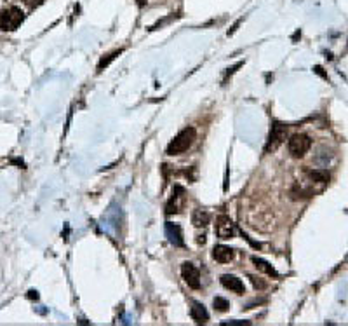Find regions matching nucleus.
Instances as JSON below:
<instances>
[{"mask_svg":"<svg viewBox=\"0 0 348 326\" xmlns=\"http://www.w3.org/2000/svg\"><path fill=\"white\" fill-rule=\"evenodd\" d=\"M190 317L195 321V323H207L209 321V312L207 309L204 307V304L201 302H192V307H190Z\"/></svg>","mask_w":348,"mask_h":326,"instance_id":"obj_11","label":"nucleus"},{"mask_svg":"<svg viewBox=\"0 0 348 326\" xmlns=\"http://www.w3.org/2000/svg\"><path fill=\"white\" fill-rule=\"evenodd\" d=\"M312 196H313V190L301 187L300 183H296L291 190V199H294V201H300V199H310Z\"/></svg>","mask_w":348,"mask_h":326,"instance_id":"obj_14","label":"nucleus"},{"mask_svg":"<svg viewBox=\"0 0 348 326\" xmlns=\"http://www.w3.org/2000/svg\"><path fill=\"white\" fill-rule=\"evenodd\" d=\"M181 277L192 290H198L201 288V270L195 267L192 262H185L181 264Z\"/></svg>","mask_w":348,"mask_h":326,"instance_id":"obj_5","label":"nucleus"},{"mask_svg":"<svg viewBox=\"0 0 348 326\" xmlns=\"http://www.w3.org/2000/svg\"><path fill=\"white\" fill-rule=\"evenodd\" d=\"M24 21V12L19 7H7V9L0 11V30L2 32H14L19 28V25Z\"/></svg>","mask_w":348,"mask_h":326,"instance_id":"obj_2","label":"nucleus"},{"mask_svg":"<svg viewBox=\"0 0 348 326\" xmlns=\"http://www.w3.org/2000/svg\"><path fill=\"white\" fill-rule=\"evenodd\" d=\"M233 234H235V225L228 217H219L216 220V236L219 239H232Z\"/></svg>","mask_w":348,"mask_h":326,"instance_id":"obj_6","label":"nucleus"},{"mask_svg":"<svg viewBox=\"0 0 348 326\" xmlns=\"http://www.w3.org/2000/svg\"><path fill=\"white\" fill-rule=\"evenodd\" d=\"M165 236H167L169 243L174 244L178 248H183L185 246V239H183V230L178 223L167 222L165 223Z\"/></svg>","mask_w":348,"mask_h":326,"instance_id":"obj_7","label":"nucleus"},{"mask_svg":"<svg viewBox=\"0 0 348 326\" xmlns=\"http://www.w3.org/2000/svg\"><path fill=\"white\" fill-rule=\"evenodd\" d=\"M28 293H30V295H28L30 298H35V300L39 298V295H37V291H33V290H32V291H28Z\"/></svg>","mask_w":348,"mask_h":326,"instance_id":"obj_21","label":"nucleus"},{"mask_svg":"<svg viewBox=\"0 0 348 326\" xmlns=\"http://www.w3.org/2000/svg\"><path fill=\"white\" fill-rule=\"evenodd\" d=\"M211 220V215L204 209H195L192 213V223L195 227H206Z\"/></svg>","mask_w":348,"mask_h":326,"instance_id":"obj_13","label":"nucleus"},{"mask_svg":"<svg viewBox=\"0 0 348 326\" xmlns=\"http://www.w3.org/2000/svg\"><path fill=\"white\" fill-rule=\"evenodd\" d=\"M253 264H254V267H256L258 270L265 272L266 276H270V277H279V272H277V270H275L274 267H271L266 260H263V258L253 257Z\"/></svg>","mask_w":348,"mask_h":326,"instance_id":"obj_12","label":"nucleus"},{"mask_svg":"<svg viewBox=\"0 0 348 326\" xmlns=\"http://www.w3.org/2000/svg\"><path fill=\"white\" fill-rule=\"evenodd\" d=\"M310 180L319 181V183H328L329 181V173L328 169H313V171H308Z\"/></svg>","mask_w":348,"mask_h":326,"instance_id":"obj_16","label":"nucleus"},{"mask_svg":"<svg viewBox=\"0 0 348 326\" xmlns=\"http://www.w3.org/2000/svg\"><path fill=\"white\" fill-rule=\"evenodd\" d=\"M219 281H221L223 288L233 291V293H237V295H244L245 293L244 283H242V279H239L237 276H232V274H223Z\"/></svg>","mask_w":348,"mask_h":326,"instance_id":"obj_8","label":"nucleus"},{"mask_svg":"<svg viewBox=\"0 0 348 326\" xmlns=\"http://www.w3.org/2000/svg\"><path fill=\"white\" fill-rule=\"evenodd\" d=\"M185 196V189L176 185L172 190V196L169 199L167 206H165V215H174V213H180V199H183Z\"/></svg>","mask_w":348,"mask_h":326,"instance_id":"obj_9","label":"nucleus"},{"mask_svg":"<svg viewBox=\"0 0 348 326\" xmlns=\"http://www.w3.org/2000/svg\"><path fill=\"white\" fill-rule=\"evenodd\" d=\"M223 326H244V324H251V321H239V319H233V321H223Z\"/></svg>","mask_w":348,"mask_h":326,"instance_id":"obj_19","label":"nucleus"},{"mask_svg":"<svg viewBox=\"0 0 348 326\" xmlns=\"http://www.w3.org/2000/svg\"><path fill=\"white\" fill-rule=\"evenodd\" d=\"M213 306L218 312H225V311H228V307H230V302H228L227 298H223V296H216L213 300Z\"/></svg>","mask_w":348,"mask_h":326,"instance_id":"obj_17","label":"nucleus"},{"mask_svg":"<svg viewBox=\"0 0 348 326\" xmlns=\"http://www.w3.org/2000/svg\"><path fill=\"white\" fill-rule=\"evenodd\" d=\"M122 53H124V49H117V51H113V53H110V54H107V56L101 58V61L97 63V72H101V70L107 68L110 63H112L113 59H117V56H120Z\"/></svg>","mask_w":348,"mask_h":326,"instance_id":"obj_15","label":"nucleus"},{"mask_svg":"<svg viewBox=\"0 0 348 326\" xmlns=\"http://www.w3.org/2000/svg\"><path fill=\"white\" fill-rule=\"evenodd\" d=\"M24 4L30 7V9H35V7H39L40 4H44V0H23Z\"/></svg>","mask_w":348,"mask_h":326,"instance_id":"obj_20","label":"nucleus"},{"mask_svg":"<svg viewBox=\"0 0 348 326\" xmlns=\"http://www.w3.org/2000/svg\"><path fill=\"white\" fill-rule=\"evenodd\" d=\"M249 279H251L253 286L256 288V290H265V288H266V283L260 281V279H258V277H254V276H249Z\"/></svg>","mask_w":348,"mask_h":326,"instance_id":"obj_18","label":"nucleus"},{"mask_svg":"<svg viewBox=\"0 0 348 326\" xmlns=\"http://www.w3.org/2000/svg\"><path fill=\"white\" fill-rule=\"evenodd\" d=\"M213 258L219 264H230V262L235 258V251L230 246H225V244H218L213 249Z\"/></svg>","mask_w":348,"mask_h":326,"instance_id":"obj_10","label":"nucleus"},{"mask_svg":"<svg viewBox=\"0 0 348 326\" xmlns=\"http://www.w3.org/2000/svg\"><path fill=\"white\" fill-rule=\"evenodd\" d=\"M310 147H312V138H310L308 134H303V133L292 134V136L289 138V142H287L289 154L296 159L303 157V155L310 150Z\"/></svg>","mask_w":348,"mask_h":326,"instance_id":"obj_3","label":"nucleus"},{"mask_svg":"<svg viewBox=\"0 0 348 326\" xmlns=\"http://www.w3.org/2000/svg\"><path fill=\"white\" fill-rule=\"evenodd\" d=\"M136 2H138V6H139V7L146 6V0H136Z\"/></svg>","mask_w":348,"mask_h":326,"instance_id":"obj_22","label":"nucleus"},{"mask_svg":"<svg viewBox=\"0 0 348 326\" xmlns=\"http://www.w3.org/2000/svg\"><path fill=\"white\" fill-rule=\"evenodd\" d=\"M195 138H197V131H195V128H192V126H188V128L180 131V133L171 139V143H169L167 148H165V154L167 155L183 154V152H186L193 145Z\"/></svg>","mask_w":348,"mask_h":326,"instance_id":"obj_1","label":"nucleus"},{"mask_svg":"<svg viewBox=\"0 0 348 326\" xmlns=\"http://www.w3.org/2000/svg\"><path fill=\"white\" fill-rule=\"evenodd\" d=\"M286 133H287V126L275 121L274 124H271L268 142H266V145H265V154H270V152L277 150V148L282 145L284 139H286Z\"/></svg>","mask_w":348,"mask_h":326,"instance_id":"obj_4","label":"nucleus"}]
</instances>
